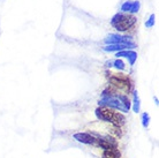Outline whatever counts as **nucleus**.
Listing matches in <instances>:
<instances>
[{
    "label": "nucleus",
    "instance_id": "f257e3e1",
    "mask_svg": "<svg viewBox=\"0 0 159 158\" xmlns=\"http://www.w3.org/2000/svg\"><path fill=\"white\" fill-rule=\"evenodd\" d=\"M97 114L102 120L108 121L111 123V125L116 127H121L122 125H125V121H126L125 117L120 112L114 111L110 107H100L97 110Z\"/></svg>",
    "mask_w": 159,
    "mask_h": 158
},
{
    "label": "nucleus",
    "instance_id": "f03ea898",
    "mask_svg": "<svg viewBox=\"0 0 159 158\" xmlns=\"http://www.w3.org/2000/svg\"><path fill=\"white\" fill-rule=\"evenodd\" d=\"M136 22V17L125 13H118L113 16L111 24L119 31H127Z\"/></svg>",
    "mask_w": 159,
    "mask_h": 158
},
{
    "label": "nucleus",
    "instance_id": "7ed1b4c3",
    "mask_svg": "<svg viewBox=\"0 0 159 158\" xmlns=\"http://www.w3.org/2000/svg\"><path fill=\"white\" fill-rule=\"evenodd\" d=\"M110 83L113 88H116V90L123 91V92H128L130 90V80L128 76L125 74H111L110 76Z\"/></svg>",
    "mask_w": 159,
    "mask_h": 158
},
{
    "label": "nucleus",
    "instance_id": "20e7f679",
    "mask_svg": "<svg viewBox=\"0 0 159 158\" xmlns=\"http://www.w3.org/2000/svg\"><path fill=\"white\" fill-rule=\"evenodd\" d=\"M139 6H141V5H139V1H137V0H135V1L128 0V1H126V2L122 4L121 11L126 13H136V12H139Z\"/></svg>",
    "mask_w": 159,
    "mask_h": 158
},
{
    "label": "nucleus",
    "instance_id": "39448f33",
    "mask_svg": "<svg viewBox=\"0 0 159 158\" xmlns=\"http://www.w3.org/2000/svg\"><path fill=\"white\" fill-rule=\"evenodd\" d=\"M104 158H121L120 152L118 150V148H113V149H107V150H104L103 152Z\"/></svg>",
    "mask_w": 159,
    "mask_h": 158
},
{
    "label": "nucleus",
    "instance_id": "423d86ee",
    "mask_svg": "<svg viewBox=\"0 0 159 158\" xmlns=\"http://www.w3.org/2000/svg\"><path fill=\"white\" fill-rule=\"evenodd\" d=\"M108 38L110 40H107V42H122V40H126V37H120V36L116 35H112Z\"/></svg>",
    "mask_w": 159,
    "mask_h": 158
},
{
    "label": "nucleus",
    "instance_id": "0eeeda50",
    "mask_svg": "<svg viewBox=\"0 0 159 158\" xmlns=\"http://www.w3.org/2000/svg\"><path fill=\"white\" fill-rule=\"evenodd\" d=\"M153 23H155V15H153V14H151V15H150V17H149V21L147 22V27H152V26H153Z\"/></svg>",
    "mask_w": 159,
    "mask_h": 158
},
{
    "label": "nucleus",
    "instance_id": "6e6552de",
    "mask_svg": "<svg viewBox=\"0 0 159 158\" xmlns=\"http://www.w3.org/2000/svg\"><path fill=\"white\" fill-rule=\"evenodd\" d=\"M126 45H113V46H107L106 50H118V49H123Z\"/></svg>",
    "mask_w": 159,
    "mask_h": 158
},
{
    "label": "nucleus",
    "instance_id": "1a4fd4ad",
    "mask_svg": "<svg viewBox=\"0 0 159 158\" xmlns=\"http://www.w3.org/2000/svg\"><path fill=\"white\" fill-rule=\"evenodd\" d=\"M116 67L123 68V63H121V61H116Z\"/></svg>",
    "mask_w": 159,
    "mask_h": 158
}]
</instances>
